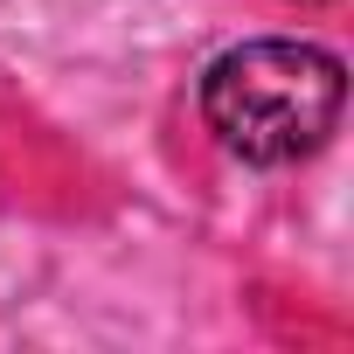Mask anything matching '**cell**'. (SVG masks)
I'll return each instance as SVG.
<instances>
[{"instance_id":"obj_1","label":"cell","mask_w":354,"mask_h":354,"mask_svg":"<svg viewBox=\"0 0 354 354\" xmlns=\"http://www.w3.org/2000/svg\"><path fill=\"white\" fill-rule=\"evenodd\" d=\"M347 104V70L319 42L264 35L236 42L202 70V118L223 139V153L250 167H292L319 153L340 125Z\"/></svg>"}]
</instances>
